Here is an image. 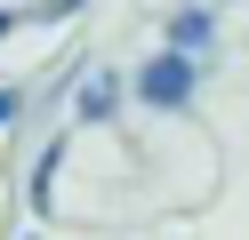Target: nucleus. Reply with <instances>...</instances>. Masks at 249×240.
I'll list each match as a JSON object with an SVG mask.
<instances>
[{
    "label": "nucleus",
    "instance_id": "39448f33",
    "mask_svg": "<svg viewBox=\"0 0 249 240\" xmlns=\"http://www.w3.org/2000/svg\"><path fill=\"white\" fill-rule=\"evenodd\" d=\"M8 32H17V8H0V40H8Z\"/></svg>",
    "mask_w": 249,
    "mask_h": 240
},
{
    "label": "nucleus",
    "instance_id": "f03ea898",
    "mask_svg": "<svg viewBox=\"0 0 249 240\" xmlns=\"http://www.w3.org/2000/svg\"><path fill=\"white\" fill-rule=\"evenodd\" d=\"M209 8H177V24H169V48H185V56H193V48H209Z\"/></svg>",
    "mask_w": 249,
    "mask_h": 240
},
{
    "label": "nucleus",
    "instance_id": "7ed1b4c3",
    "mask_svg": "<svg viewBox=\"0 0 249 240\" xmlns=\"http://www.w3.org/2000/svg\"><path fill=\"white\" fill-rule=\"evenodd\" d=\"M113 104H121V80H113V72H97V80L81 88V120H113Z\"/></svg>",
    "mask_w": 249,
    "mask_h": 240
},
{
    "label": "nucleus",
    "instance_id": "f257e3e1",
    "mask_svg": "<svg viewBox=\"0 0 249 240\" xmlns=\"http://www.w3.org/2000/svg\"><path fill=\"white\" fill-rule=\"evenodd\" d=\"M137 96H145L153 112H185V104H193V56H185V48L153 56L145 72H137Z\"/></svg>",
    "mask_w": 249,
    "mask_h": 240
},
{
    "label": "nucleus",
    "instance_id": "20e7f679",
    "mask_svg": "<svg viewBox=\"0 0 249 240\" xmlns=\"http://www.w3.org/2000/svg\"><path fill=\"white\" fill-rule=\"evenodd\" d=\"M17 112H24V96H17V88H0V128L17 120Z\"/></svg>",
    "mask_w": 249,
    "mask_h": 240
}]
</instances>
